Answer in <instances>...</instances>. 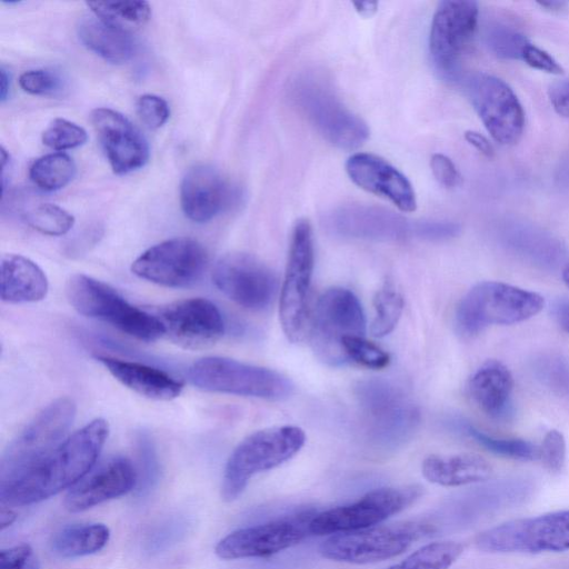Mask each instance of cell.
Instances as JSON below:
<instances>
[{"instance_id": "cell-38", "label": "cell", "mask_w": 569, "mask_h": 569, "mask_svg": "<svg viewBox=\"0 0 569 569\" xmlns=\"http://www.w3.org/2000/svg\"><path fill=\"white\" fill-rule=\"evenodd\" d=\"M87 139L82 127L63 118L53 119L42 133L43 144L59 151L80 147Z\"/></svg>"}, {"instance_id": "cell-13", "label": "cell", "mask_w": 569, "mask_h": 569, "mask_svg": "<svg viewBox=\"0 0 569 569\" xmlns=\"http://www.w3.org/2000/svg\"><path fill=\"white\" fill-rule=\"evenodd\" d=\"M421 495L422 488L417 485L373 489L351 503L316 513L309 531L325 536L371 528L401 512Z\"/></svg>"}, {"instance_id": "cell-22", "label": "cell", "mask_w": 569, "mask_h": 569, "mask_svg": "<svg viewBox=\"0 0 569 569\" xmlns=\"http://www.w3.org/2000/svg\"><path fill=\"white\" fill-rule=\"evenodd\" d=\"M139 475L130 459L111 457L86 475L68 491L64 507L70 512L88 510L132 491Z\"/></svg>"}, {"instance_id": "cell-21", "label": "cell", "mask_w": 569, "mask_h": 569, "mask_svg": "<svg viewBox=\"0 0 569 569\" xmlns=\"http://www.w3.org/2000/svg\"><path fill=\"white\" fill-rule=\"evenodd\" d=\"M91 122L114 173L126 174L147 163L148 142L127 117L110 108H97Z\"/></svg>"}, {"instance_id": "cell-5", "label": "cell", "mask_w": 569, "mask_h": 569, "mask_svg": "<svg viewBox=\"0 0 569 569\" xmlns=\"http://www.w3.org/2000/svg\"><path fill=\"white\" fill-rule=\"evenodd\" d=\"M69 303L79 313L109 323L141 341L164 336L159 318L129 303L116 289L87 274L71 276L66 283Z\"/></svg>"}, {"instance_id": "cell-54", "label": "cell", "mask_w": 569, "mask_h": 569, "mask_svg": "<svg viewBox=\"0 0 569 569\" xmlns=\"http://www.w3.org/2000/svg\"><path fill=\"white\" fill-rule=\"evenodd\" d=\"M562 278L566 284L569 287V263L565 267L562 271Z\"/></svg>"}, {"instance_id": "cell-49", "label": "cell", "mask_w": 569, "mask_h": 569, "mask_svg": "<svg viewBox=\"0 0 569 569\" xmlns=\"http://www.w3.org/2000/svg\"><path fill=\"white\" fill-rule=\"evenodd\" d=\"M465 139L469 144L477 149L481 154L487 158L495 156V149L491 142L481 133L475 130H468L465 132Z\"/></svg>"}, {"instance_id": "cell-32", "label": "cell", "mask_w": 569, "mask_h": 569, "mask_svg": "<svg viewBox=\"0 0 569 569\" xmlns=\"http://www.w3.org/2000/svg\"><path fill=\"white\" fill-rule=\"evenodd\" d=\"M74 174V161L62 152L42 156L29 169L31 181L43 191H56L66 187Z\"/></svg>"}, {"instance_id": "cell-24", "label": "cell", "mask_w": 569, "mask_h": 569, "mask_svg": "<svg viewBox=\"0 0 569 569\" xmlns=\"http://www.w3.org/2000/svg\"><path fill=\"white\" fill-rule=\"evenodd\" d=\"M231 197L229 184L212 166L196 164L181 180L180 204L191 221L211 220L229 204Z\"/></svg>"}, {"instance_id": "cell-52", "label": "cell", "mask_w": 569, "mask_h": 569, "mask_svg": "<svg viewBox=\"0 0 569 569\" xmlns=\"http://www.w3.org/2000/svg\"><path fill=\"white\" fill-rule=\"evenodd\" d=\"M16 518L17 513L10 507L2 506L0 512L1 530H4L7 527L11 526Z\"/></svg>"}, {"instance_id": "cell-27", "label": "cell", "mask_w": 569, "mask_h": 569, "mask_svg": "<svg viewBox=\"0 0 569 569\" xmlns=\"http://www.w3.org/2000/svg\"><path fill=\"white\" fill-rule=\"evenodd\" d=\"M47 276L31 259L8 253L1 258V299L9 303L37 302L46 298Z\"/></svg>"}, {"instance_id": "cell-45", "label": "cell", "mask_w": 569, "mask_h": 569, "mask_svg": "<svg viewBox=\"0 0 569 569\" xmlns=\"http://www.w3.org/2000/svg\"><path fill=\"white\" fill-rule=\"evenodd\" d=\"M521 59L533 69L551 74L563 73L562 67L552 56L529 42L522 50Z\"/></svg>"}, {"instance_id": "cell-40", "label": "cell", "mask_w": 569, "mask_h": 569, "mask_svg": "<svg viewBox=\"0 0 569 569\" xmlns=\"http://www.w3.org/2000/svg\"><path fill=\"white\" fill-rule=\"evenodd\" d=\"M539 458L545 468L558 473L562 470L566 461V440L563 435L556 430H549L539 448Z\"/></svg>"}, {"instance_id": "cell-48", "label": "cell", "mask_w": 569, "mask_h": 569, "mask_svg": "<svg viewBox=\"0 0 569 569\" xmlns=\"http://www.w3.org/2000/svg\"><path fill=\"white\" fill-rule=\"evenodd\" d=\"M548 97L553 110L562 118L569 119V80H560L548 89Z\"/></svg>"}, {"instance_id": "cell-2", "label": "cell", "mask_w": 569, "mask_h": 569, "mask_svg": "<svg viewBox=\"0 0 569 569\" xmlns=\"http://www.w3.org/2000/svg\"><path fill=\"white\" fill-rule=\"evenodd\" d=\"M290 97L313 129L332 146L351 150L369 136L367 123L349 110L329 82L315 72H303L291 83Z\"/></svg>"}, {"instance_id": "cell-50", "label": "cell", "mask_w": 569, "mask_h": 569, "mask_svg": "<svg viewBox=\"0 0 569 569\" xmlns=\"http://www.w3.org/2000/svg\"><path fill=\"white\" fill-rule=\"evenodd\" d=\"M555 313L561 328L569 333V301L557 305Z\"/></svg>"}, {"instance_id": "cell-11", "label": "cell", "mask_w": 569, "mask_h": 569, "mask_svg": "<svg viewBox=\"0 0 569 569\" xmlns=\"http://www.w3.org/2000/svg\"><path fill=\"white\" fill-rule=\"evenodd\" d=\"M366 317L359 299L346 288H330L319 298L309 336L316 356L330 366L348 361L342 340L365 336Z\"/></svg>"}, {"instance_id": "cell-10", "label": "cell", "mask_w": 569, "mask_h": 569, "mask_svg": "<svg viewBox=\"0 0 569 569\" xmlns=\"http://www.w3.org/2000/svg\"><path fill=\"white\" fill-rule=\"evenodd\" d=\"M431 530L421 521H400L371 528L336 533L319 547L329 560L356 565L372 563L405 552L416 540Z\"/></svg>"}, {"instance_id": "cell-6", "label": "cell", "mask_w": 569, "mask_h": 569, "mask_svg": "<svg viewBox=\"0 0 569 569\" xmlns=\"http://www.w3.org/2000/svg\"><path fill=\"white\" fill-rule=\"evenodd\" d=\"M76 403L60 397L42 408L9 442L0 462V483L22 475L64 439L76 417Z\"/></svg>"}, {"instance_id": "cell-25", "label": "cell", "mask_w": 569, "mask_h": 569, "mask_svg": "<svg viewBox=\"0 0 569 569\" xmlns=\"http://www.w3.org/2000/svg\"><path fill=\"white\" fill-rule=\"evenodd\" d=\"M96 359L120 383L148 399L172 400L183 389L181 381L158 368L109 356H97Z\"/></svg>"}, {"instance_id": "cell-16", "label": "cell", "mask_w": 569, "mask_h": 569, "mask_svg": "<svg viewBox=\"0 0 569 569\" xmlns=\"http://www.w3.org/2000/svg\"><path fill=\"white\" fill-rule=\"evenodd\" d=\"M216 287L238 306L262 311L274 300L278 279L261 260L244 252H231L221 257L213 269Z\"/></svg>"}, {"instance_id": "cell-15", "label": "cell", "mask_w": 569, "mask_h": 569, "mask_svg": "<svg viewBox=\"0 0 569 569\" xmlns=\"http://www.w3.org/2000/svg\"><path fill=\"white\" fill-rule=\"evenodd\" d=\"M315 515L302 511L234 530L217 543L214 552L224 560L271 557L302 541Z\"/></svg>"}, {"instance_id": "cell-3", "label": "cell", "mask_w": 569, "mask_h": 569, "mask_svg": "<svg viewBox=\"0 0 569 569\" xmlns=\"http://www.w3.org/2000/svg\"><path fill=\"white\" fill-rule=\"evenodd\" d=\"M545 307L541 295L498 281L473 286L460 300L455 312L459 336L471 338L490 326L525 321Z\"/></svg>"}, {"instance_id": "cell-20", "label": "cell", "mask_w": 569, "mask_h": 569, "mask_svg": "<svg viewBox=\"0 0 569 569\" xmlns=\"http://www.w3.org/2000/svg\"><path fill=\"white\" fill-rule=\"evenodd\" d=\"M326 224L339 237L395 242L413 237L416 222L380 207L352 203L329 213Z\"/></svg>"}, {"instance_id": "cell-9", "label": "cell", "mask_w": 569, "mask_h": 569, "mask_svg": "<svg viewBox=\"0 0 569 569\" xmlns=\"http://www.w3.org/2000/svg\"><path fill=\"white\" fill-rule=\"evenodd\" d=\"M313 267L312 229L307 220H299L291 233L279 302L283 333L293 343L301 342L309 333V292Z\"/></svg>"}, {"instance_id": "cell-33", "label": "cell", "mask_w": 569, "mask_h": 569, "mask_svg": "<svg viewBox=\"0 0 569 569\" xmlns=\"http://www.w3.org/2000/svg\"><path fill=\"white\" fill-rule=\"evenodd\" d=\"M463 546L456 541H436L410 553L388 569H449L461 556Z\"/></svg>"}, {"instance_id": "cell-23", "label": "cell", "mask_w": 569, "mask_h": 569, "mask_svg": "<svg viewBox=\"0 0 569 569\" xmlns=\"http://www.w3.org/2000/svg\"><path fill=\"white\" fill-rule=\"evenodd\" d=\"M346 171L358 187L390 201L399 210H416L417 200L410 181L387 160L376 154L358 152L347 160Z\"/></svg>"}, {"instance_id": "cell-14", "label": "cell", "mask_w": 569, "mask_h": 569, "mask_svg": "<svg viewBox=\"0 0 569 569\" xmlns=\"http://www.w3.org/2000/svg\"><path fill=\"white\" fill-rule=\"evenodd\" d=\"M208 253L197 240L178 237L159 242L132 263V272L147 281L169 288L194 284L207 268Z\"/></svg>"}, {"instance_id": "cell-4", "label": "cell", "mask_w": 569, "mask_h": 569, "mask_svg": "<svg viewBox=\"0 0 569 569\" xmlns=\"http://www.w3.org/2000/svg\"><path fill=\"white\" fill-rule=\"evenodd\" d=\"M305 442V431L287 425L261 429L246 437L227 460L221 482L222 500L232 502L238 499L253 476L288 461Z\"/></svg>"}, {"instance_id": "cell-8", "label": "cell", "mask_w": 569, "mask_h": 569, "mask_svg": "<svg viewBox=\"0 0 569 569\" xmlns=\"http://www.w3.org/2000/svg\"><path fill=\"white\" fill-rule=\"evenodd\" d=\"M355 395L362 425L375 441L387 445L401 442L419 425L416 405L400 387L386 379L361 380Z\"/></svg>"}, {"instance_id": "cell-47", "label": "cell", "mask_w": 569, "mask_h": 569, "mask_svg": "<svg viewBox=\"0 0 569 569\" xmlns=\"http://www.w3.org/2000/svg\"><path fill=\"white\" fill-rule=\"evenodd\" d=\"M431 171L436 180L445 188H455L459 184L460 174L450 158L435 153L430 160Z\"/></svg>"}, {"instance_id": "cell-35", "label": "cell", "mask_w": 569, "mask_h": 569, "mask_svg": "<svg viewBox=\"0 0 569 569\" xmlns=\"http://www.w3.org/2000/svg\"><path fill=\"white\" fill-rule=\"evenodd\" d=\"M463 431L487 450L518 460H532L539 458V448L522 439L496 438L482 432L469 423H465Z\"/></svg>"}, {"instance_id": "cell-1", "label": "cell", "mask_w": 569, "mask_h": 569, "mask_svg": "<svg viewBox=\"0 0 569 569\" xmlns=\"http://www.w3.org/2000/svg\"><path fill=\"white\" fill-rule=\"evenodd\" d=\"M108 436L107 420L97 418L88 422L39 463L14 479L0 483L1 506H30L72 488L91 471Z\"/></svg>"}, {"instance_id": "cell-39", "label": "cell", "mask_w": 569, "mask_h": 569, "mask_svg": "<svg viewBox=\"0 0 569 569\" xmlns=\"http://www.w3.org/2000/svg\"><path fill=\"white\" fill-rule=\"evenodd\" d=\"M342 349L348 358L363 367L382 369L389 365V355L376 343L367 340L365 336L346 337Z\"/></svg>"}, {"instance_id": "cell-43", "label": "cell", "mask_w": 569, "mask_h": 569, "mask_svg": "<svg viewBox=\"0 0 569 569\" xmlns=\"http://www.w3.org/2000/svg\"><path fill=\"white\" fill-rule=\"evenodd\" d=\"M141 472L138 481V492L144 495L153 488L158 481L159 465L152 445L146 437L139 439Z\"/></svg>"}, {"instance_id": "cell-36", "label": "cell", "mask_w": 569, "mask_h": 569, "mask_svg": "<svg viewBox=\"0 0 569 569\" xmlns=\"http://www.w3.org/2000/svg\"><path fill=\"white\" fill-rule=\"evenodd\" d=\"M26 222L47 236L66 234L74 224V217L53 203H40L24 213Z\"/></svg>"}, {"instance_id": "cell-41", "label": "cell", "mask_w": 569, "mask_h": 569, "mask_svg": "<svg viewBox=\"0 0 569 569\" xmlns=\"http://www.w3.org/2000/svg\"><path fill=\"white\" fill-rule=\"evenodd\" d=\"M19 84L30 94L48 96L60 90L61 78L50 70H29L20 76Z\"/></svg>"}, {"instance_id": "cell-26", "label": "cell", "mask_w": 569, "mask_h": 569, "mask_svg": "<svg viewBox=\"0 0 569 569\" xmlns=\"http://www.w3.org/2000/svg\"><path fill=\"white\" fill-rule=\"evenodd\" d=\"M513 378L498 360H488L471 376L468 383L472 401L491 418H507L511 409Z\"/></svg>"}, {"instance_id": "cell-28", "label": "cell", "mask_w": 569, "mask_h": 569, "mask_svg": "<svg viewBox=\"0 0 569 569\" xmlns=\"http://www.w3.org/2000/svg\"><path fill=\"white\" fill-rule=\"evenodd\" d=\"M426 480L443 487H459L488 480L492 467L476 453L430 455L421 465Z\"/></svg>"}, {"instance_id": "cell-31", "label": "cell", "mask_w": 569, "mask_h": 569, "mask_svg": "<svg viewBox=\"0 0 569 569\" xmlns=\"http://www.w3.org/2000/svg\"><path fill=\"white\" fill-rule=\"evenodd\" d=\"M87 6L99 19L130 33L143 27L151 17L150 4L146 1H90Z\"/></svg>"}, {"instance_id": "cell-34", "label": "cell", "mask_w": 569, "mask_h": 569, "mask_svg": "<svg viewBox=\"0 0 569 569\" xmlns=\"http://www.w3.org/2000/svg\"><path fill=\"white\" fill-rule=\"evenodd\" d=\"M405 301L401 293L390 283H386L375 296V317L371 332L377 338L389 335L397 326Z\"/></svg>"}, {"instance_id": "cell-53", "label": "cell", "mask_w": 569, "mask_h": 569, "mask_svg": "<svg viewBox=\"0 0 569 569\" xmlns=\"http://www.w3.org/2000/svg\"><path fill=\"white\" fill-rule=\"evenodd\" d=\"M540 7L546 8L548 10H559L563 3L559 1H539L537 2Z\"/></svg>"}, {"instance_id": "cell-37", "label": "cell", "mask_w": 569, "mask_h": 569, "mask_svg": "<svg viewBox=\"0 0 569 569\" xmlns=\"http://www.w3.org/2000/svg\"><path fill=\"white\" fill-rule=\"evenodd\" d=\"M487 44L490 50L503 59H519L528 43L526 37L516 29L500 23L488 27L486 32Z\"/></svg>"}, {"instance_id": "cell-44", "label": "cell", "mask_w": 569, "mask_h": 569, "mask_svg": "<svg viewBox=\"0 0 569 569\" xmlns=\"http://www.w3.org/2000/svg\"><path fill=\"white\" fill-rule=\"evenodd\" d=\"M0 569H40V565L31 546L19 543L1 550Z\"/></svg>"}, {"instance_id": "cell-12", "label": "cell", "mask_w": 569, "mask_h": 569, "mask_svg": "<svg viewBox=\"0 0 569 569\" xmlns=\"http://www.w3.org/2000/svg\"><path fill=\"white\" fill-rule=\"evenodd\" d=\"M475 543L485 552H561L569 550V510L515 519L480 532Z\"/></svg>"}, {"instance_id": "cell-17", "label": "cell", "mask_w": 569, "mask_h": 569, "mask_svg": "<svg viewBox=\"0 0 569 569\" xmlns=\"http://www.w3.org/2000/svg\"><path fill=\"white\" fill-rule=\"evenodd\" d=\"M468 92L492 139L501 146L516 144L523 132L525 112L509 84L495 76L478 73L469 80Z\"/></svg>"}, {"instance_id": "cell-42", "label": "cell", "mask_w": 569, "mask_h": 569, "mask_svg": "<svg viewBox=\"0 0 569 569\" xmlns=\"http://www.w3.org/2000/svg\"><path fill=\"white\" fill-rule=\"evenodd\" d=\"M137 113L149 129H158L169 119L170 108L163 98L147 93L139 97Z\"/></svg>"}, {"instance_id": "cell-18", "label": "cell", "mask_w": 569, "mask_h": 569, "mask_svg": "<svg viewBox=\"0 0 569 569\" xmlns=\"http://www.w3.org/2000/svg\"><path fill=\"white\" fill-rule=\"evenodd\" d=\"M479 9L475 1L447 0L438 4L431 21L429 52L439 72L456 74L478 24Z\"/></svg>"}, {"instance_id": "cell-19", "label": "cell", "mask_w": 569, "mask_h": 569, "mask_svg": "<svg viewBox=\"0 0 569 569\" xmlns=\"http://www.w3.org/2000/svg\"><path fill=\"white\" fill-rule=\"evenodd\" d=\"M154 315L164 328V336L186 349L208 348L224 332L220 310L204 298L174 301L159 307Z\"/></svg>"}, {"instance_id": "cell-46", "label": "cell", "mask_w": 569, "mask_h": 569, "mask_svg": "<svg viewBox=\"0 0 569 569\" xmlns=\"http://www.w3.org/2000/svg\"><path fill=\"white\" fill-rule=\"evenodd\" d=\"M460 226L448 221H417L415 236L426 240H446L456 237Z\"/></svg>"}, {"instance_id": "cell-30", "label": "cell", "mask_w": 569, "mask_h": 569, "mask_svg": "<svg viewBox=\"0 0 569 569\" xmlns=\"http://www.w3.org/2000/svg\"><path fill=\"white\" fill-rule=\"evenodd\" d=\"M110 539L104 523H76L61 528L51 540L52 551L62 558H78L102 550Z\"/></svg>"}, {"instance_id": "cell-7", "label": "cell", "mask_w": 569, "mask_h": 569, "mask_svg": "<svg viewBox=\"0 0 569 569\" xmlns=\"http://www.w3.org/2000/svg\"><path fill=\"white\" fill-rule=\"evenodd\" d=\"M187 376L194 387L208 392L282 400L293 390L291 381L278 371L218 356L193 362Z\"/></svg>"}, {"instance_id": "cell-29", "label": "cell", "mask_w": 569, "mask_h": 569, "mask_svg": "<svg viewBox=\"0 0 569 569\" xmlns=\"http://www.w3.org/2000/svg\"><path fill=\"white\" fill-rule=\"evenodd\" d=\"M77 34L87 49L111 63L128 62L137 50L132 33L118 29L94 14L79 19Z\"/></svg>"}, {"instance_id": "cell-51", "label": "cell", "mask_w": 569, "mask_h": 569, "mask_svg": "<svg viewBox=\"0 0 569 569\" xmlns=\"http://www.w3.org/2000/svg\"><path fill=\"white\" fill-rule=\"evenodd\" d=\"M10 83H11L10 72L4 68V66H1V68H0V99H1V102H4L9 96Z\"/></svg>"}]
</instances>
